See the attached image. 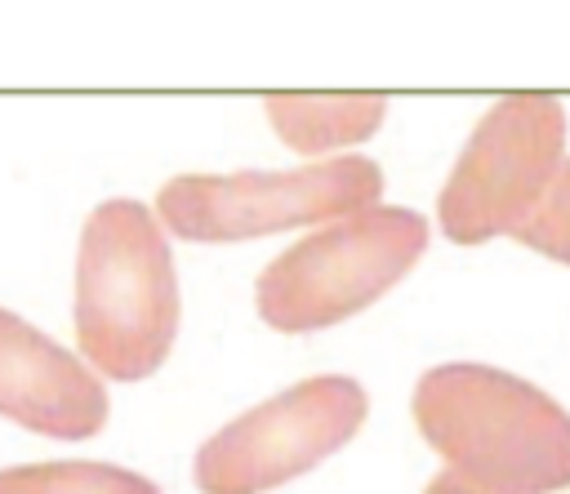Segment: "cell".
Returning <instances> with one entry per match:
<instances>
[{
  "instance_id": "cell-1",
  "label": "cell",
  "mask_w": 570,
  "mask_h": 494,
  "mask_svg": "<svg viewBox=\"0 0 570 494\" xmlns=\"http://www.w3.org/2000/svg\"><path fill=\"white\" fill-rule=\"evenodd\" d=\"M414 423L454 472L494 494L570 485V414L494 365H436L414 387Z\"/></svg>"
},
{
  "instance_id": "cell-2",
  "label": "cell",
  "mask_w": 570,
  "mask_h": 494,
  "mask_svg": "<svg viewBox=\"0 0 570 494\" xmlns=\"http://www.w3.org/2000/svg\"><path fill=\"white\" fill-rule=\"evenodd\" d=\"M178 334V276L160 223L138 200H102L76 254V343L85 360L138 383L156 374Z\"/></svg>"
},
{
  "instance_id": "cell-3",
  "label": "cell",
  "mask_w": 570,
  "mask_h": 494,
  "mask_svg": "<svg viewBox=\"0 0 570 494\" xmlns=\"http://www.w3.org/2000/svg\"><path fill=\"white\" fill-rule=\"evenodd\" d=\"M428 249V223L401 205H370L289 245L258 276V316L281 334L325 329L387 294Z\"/></svg>"
},
{
  "instance_id": "cell-4",
  "label": "cell",
  "mask_w": 570,
  "mask_h": 494,
  "mask_svg": "<svg viewBox=\"0 0 570 494\" xmlns=\"http://www.w3.org/2000/svg\"><path fill=\"white\" fill-rule=\"evenodd\" d=\"M383 169L365 156H338L281 174H183L160 187V223L200 245H227L303 223H334L379 200Z\"/></svg>"
},
{
  "instance_id": "cell-5",
  "label": "cell",
  "mask_w": 570,
  "mask_h": 494,
  "mask_svg": "<svg viewBox=\"0 0 570 494\" xmlns=\"http://www.w3.org/2000/svg\"><path fill=\"white\" fill-rule=\"evenodd\" d=\"M365 387L343 374L294 383L218 427L191 458L200 494H263L343 449L365 423Z\"/></svg>"
},
{
  "instance_id": "cell-6",
  "label": "cell",
  "mask_w": 570,
  "mask_h": 494,
  "mask_svg": "<svg viewBox=\"0 0 570 494\" xmlns=\"http://www.w3.org/2000/svg\"><path fill=\"white\" fill-rule=\"evenodd\" d=\"M566 160V111L557 98H503L472 129L441 196L436 218L454 245L508 236Z\"/></svg>"
},
{
  "instance_id": "cell-7",
  "label": "cell",
  "mask_w": 570,
  "mask_h": 494,
  "mask_svg": "<svg viewBox=\"0 0 570 494\" xmlns=\"http://www.w3.org/2000/svg\"><path fill=\"white\" fill-rule=\"evenodd\" d=\"M107 387L49 334L0 307V414L27 432L85 441L107 423Z\"/></svg>"
},
{
  "instance_id": "cell-8",
  "label": "cell",
  "mask_w": 570,
  "mask_h": 494,
  "mask_svg": "<svg viewBox=\"0 0 570 494\" xmlns=\"http://www.w3.org/2000/svg\"><path fill=\"white\" fill-rule=\"evenodd\" d=\"M272 129L285 138V147L303 156H321L347 142L370 138L383 125L387 102L383 98H312V93H272L263 102Z\"/></svg>"
},
{
  "instance_id": "cell-9",
  "label": "cell",
  "mask_w": 570,
  "mask_h": 494,
  "mask_svg": "<svg viewBox=\"0 0 570 494\" xmlns=\"http://www.w3.org/2000/svg\"><path fill=\"white\" fill-rule=\"evenodd\" d=\"M0 494H160L147 476L116 463H22L0 467Z\"/></svg>"
},
{
  "instance_id": "cell-10",
  "label": "cell",
  "mask_w": 570,
  "mask_h": 494,
  "mask_svg": "<svg viewBox=\"0 0 570 494\" xmlns=\"http://www.w3.org/2000/svg\"><path fill=\"white\" fill-rule=\"evenodd\" d=\"M508 236L557 258V263H570V160L557 165V174L543 187V196L534 200V209Z\"/></svg>"
},
{
  "instance_id": "cell-11",
  "label": "cell",
  "mask_w": 570,
  "mask_h": 494,
  "mask_svg": "<svg viewBox=\"0 0 570 494\" xmlns=\"http://www.w3.org/2000/svg\"><path fill=\"white\" fill-rule=\"evenodd\" d=\"M423 494H494V490H485V485H476V481H468L463 472H454V467H441L432 481H428V490Z\"/></svg>"
}]
</instances>
